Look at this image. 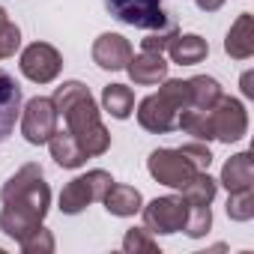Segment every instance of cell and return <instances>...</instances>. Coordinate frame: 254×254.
Returning a JSON list of instances; mask_svg holds the SVG:
<instances>
[{
	"label": "cell",
	"instance_id": "d6986e66",
	"mask_svg": "<svg viewBox=\"0 0 254 254\" xmlns=\"http://www.w3.org/2000/svg\"><path fill=\"white\" fill-rule=\"evenodd\" d=\"M102 108L114 117V120H126L135 111V93L126 84H108L102 90Z\"/></svg>",
	"mask_w": 254,
	"mask_h": 254
},
{
	"label": "cell",
	"instance_id": "2e32d148",
	"mask_svg": "<svg viewBox=\"0 0 254 254\" xmlns=\"http://www.w3.org/2000/svg\"><path fill=\"white\" fill-rule=\"evenodd\" d=\"M168 54H171V60L180 63V66H194V63H203V60H206L209 45H206V39L197 36V33H186V36L177 33L174 42L168 45Z\"/></svg>",
	"mask_w": 254,
	"mask_h": 254
},
{
	"label": "cell",
	"instance_id": "44dd1931",
	"mask_svg": "<svg viewBox=\"0 0 254 254\" xmlns=\"http://www.w3.org/2000/svg\"><path fill=\"white\" fill-rule=\"evenodd\" d=\"M18 48H21V30H18V24L9 18V12L0 6V60L15 57Z\"/></svg>",
	"mask_w": 254,
	"mask_h": 254
},
{
	"label": "cell",
	"instance_id": "8992f818",
	"mask_svg": "<svg viewBox=\"0 0 254 254\" xmlns=\"http://www.w3.org/2000/svg\"><path fill=\"white\" fill-rule=\"evenodd\" d=\"M111 183H114V177H111L108 171H102V168L75 177V180L66 183L63 191H60V212H66V215L84 212L90 203H96V200L105 197V191H108Z\"/></svg>",
	"mask_w": 254,
	"mask_h": 254
},
{
	"label": "cell",
	"instance_id": "4316f807",
	"mask_svg": "<svg viewBox=\"0 0 254 254\" xmlns=\"http://www.w3.org/2000/svg\"><path fill=\"white\" fill-rule=\"evenodd\" d=\"M18 245H21L24 254H36V251H45V254H48V251H54V236H51V230H45V227L39 224V227H36L30 236H24Z\"/></svg>",
	"mask_w": 254,
	"mask_h": 254
},
{
	"label": "cell",
	"instance_id": "5b68a950",
	"mask_svg": "<svg viewBox=\"0 0 254 254\" xmlns=\"http://www.w3.org/2000/svg\"><path fill=\"white\" fill-rule=\"evenodd\" d=\"M102 3L117 21L138 30H165L177 24V18L165 12L162 0H102Z\"/></svg>",
	"mask_w": 254,
	"mask_h": 254
},
{
	"label": "cell",
	"instance_id": "9a60e30c",
	"mask_svg": "<svg viewBox=\"0 0 254 254\" xmlns=\"http://www.w3.org/2000/svg\"><path fill=\"white\" fill-rule=\"evenodd\" d=\"M102 203H105V209H108L111 215H117V218H129V215L141 212L144 197H141V191H138L135 186L111 183L108 191H105V197H102Z\"/></svg>",
	"mask_w": 254,
	"mask_h": 254
},
{
	"label": "cell",
	"instance_id": "e0dca14e",
	"mask_svg": "<svg viewBox=\"0 0 254 254\" xmlns=\"http://www.w3.org/2000/svg\"><path fill=\"white\" fill-rule=\"evenodd\" d=\"M254 183V159L251 153H236L224 162L221 168V186L227 191H236V189H248Z\"/></svg>",
	"mask_w": 254,
	"mask_h": 254
},
{
	"label": "cell",
	"instance_id": "277c9868",
	"mask_svg": "<svg viewBox=\"0 0 254 254\" xmlns=\"http://www.w3.org/2000/svg\"><path fill=\"white\" fill-rule=\"evenodd\" d=\"M191 108V96H189V81H162L159 93L147 96L138 105V123L141 129L153 132V135H168L177 129L180 114Z\"/></svg>",
	"mask_w": 254,
	"mask_h": 254
},
{
	"label": "cell",
	"instance_id": "7c38bea8",
	"mask_svg": "<svg viewBox=\"0 0 254 254\" xmlns=\"http://www.w3.org/2000/svg\"><path fill=\"white\" fill-rule=\"evenodd\" d=\"M21 105H24V96H21L18 81L6 69H0V144L15 132V123L21 117Z\"/></svg>",
	"mask_w": 254,
	"mask_h": 254
},
{
	"label": "cell",
	"instance_id": "6da1fadb",
	"mask_svg": "<svg viewBox=\"0 0 254 254\" xmlns=\"http://www.w3.org/2000/svg\"><path fill=\"white\" fill-rule=\"evenodd\" d=\"M3 212H0V230L9 239L21 242L24 236H30L48 215L51 206V189L45 183V174L39 165H24L21 171H15L3 189Z\"/></svg>",
	"mask_w": 254,
	"mask_h": 254
},
{
	"label": "cell",
	"instance_id": "30bf717a",
	"mask_svg": "<svg viewBox=\"0 0 254 254\" xmlns=\"http://www.w3.org/2000/svg\"><path fill=\"white\" fill-rule=\"evenodd\" d=\"M21 75L33 84H51L63 69V54L48 42H30L21 51Z\"/></svg>",
	"mask_w": 254,
	"mask_h": 254
},
{
	"label": "cell",
	"instance_id": "4fadbf2b",
	"mask_svg": "<svg viewBox=\"0 0 254 254\" xmlns=\"http://www.w3.org/2000/svg\"><path fill=\"white\" fill-rule=\"evenodd\" d=\"M126 72H129V78L138 87H156L168 78V63L162 54L141 51V54H132V60L126 63Z\"/></svg>",
	"mask_w": 254,
	"mask_h": 254
},
{
	"label": "cell",
	"instance_id": "7a4b0ae2",
	"mask_svg": "<svg viewBox=\"0 0 254 254\" xmlns=\"http://www.w3.org/2000/svg\"><path fill=\"white\" fill-rule=\"evenodd\" d=\"M57 114L66 120V132L75 138V144L87 153V159L93 156H105L111 150V132L102 126L99 117V105L93 99V93L81 84V81H66L54 90L51 96Z\"/></svg>",
	"mask_w": 254,
	"mask_h": 254
},
{
	"label": "cell",
	"instance_id": "cb8c5ba5",
	"mask_svg": "<svg viewBox=\"0 0 254 254\" xmlns=\"http://www.w3.org/2000/svg\"><path fill=\"white\" fill-rule=\"evenodd\" d=\"M227 215H230L233 221H248V218H254V191H251V186L230 191V197H227Z\"/></svg>",
	"mask_w": 254,
	"mask_h": 254
},
{
	"label": "cell",
	"instance_id": "ac0fdd59",
	"mask_svg": "<svg viewBox=\"0 0 254 254\" xmlns=\"http://www.w3.org/2000/svg\"><path fill=\"white\" fill-rule=\"evenodd\" d=\"M48 147H51V159L60 165V168H81L87 162V153L75 144V138L66 132V129H57L51 138H48Z\"/></svg>",
	"mask_w": 254,
	"mask_h": 254
},
{
	"label": "cell",
	"instance_id": "3957f363",
	"mask_svg": "<svg viewBox=\"0 0 254 254\" xmlns=\"http://www.w3.org/2000/svg\"><path fill=\"white\" fill-rule=\"evenodd\" d=\"M212 165V153L203 141H191V144H183V147H162V150H153L150 159H147V171L156 183L168 186V189H186L197 174L209 171Z\"/></svg>",
	"mask_w": 254,
	"mask_h": 254
},
{
	"label": "cell",
	"instance_id": "603a6c76",
	"mask_svg": "<svg viewBox=\"0 0 254 254\" xmlns=\"http://www.w3.org/2000/svg\"><path fill=\"white\" fill-rule=\"evenodd\" d=\"M209 227H212V209H209V203H189V221H186L183 230L191 239H200V236L209 233Z\"/></svg>",
	"mask_w": 254,
	"mask_h": 254
},
{
	"label": "cell",
	"instance_id": "484cf974",
	"mask_svg": "<svg viewBox=\"0 0 254 254\" xmlns=\"http://www.w3.org/2000/svg\"><path fill=\"white\" fill-rule=\"evenodd\" d=\"M177 33H180V27H177V24H171V27H165V30H150V36H147V39H141V51L165 54Z\"/></svg>",
	"mask_w": 254,
	"mask_h": 254
},
{
	"label": "cell",
	"instance_id": "5bb4252c",
	"mask_svg": "<svg viewBox=\"0 0 254 254\" xmlns=\"http://www.w3.org/2000/svg\"><path fill=\"white\" fill-rule=\"evenodd\" d=\"M224 51L233 60H248L254 54V15L251 12H242L230 24L227 36H224Z\"/></svg>",
	"mask_w": 254,
	"mask_h": 254
},
{
	"label": "cell",
	"instance_id": "ffe728a7",
	"mask_svg": "<svg viewBox=\"0 0 254 254\" xmlns=\"http://www.w3.org/2000/svg\"><path fill=\"white\" fill-rule=\"evenodd\" d=\"M189 96H191V108H212L224 93L221 84L209 75H194L189 78Z\"/></svg>",
	"mask_w": 254,
	"mask_h": 254
},
{
	"label": "cell",
	"instance_id": "9c48e42d",
	"mask_svg": "<svg viewBox=\"0 0 254 254\" xmlns=\"http://www.w3.org/2000/svg\"><path fill=\"white\" fill-rule=\"evenodd\" d=\"M209 129H212V141H224V144L242 141L248 132V114H245L242 102L221 96L209 108Z\"/></svg>",
	"mask_w": 254,
	"mask_h": 254
},
{
	"label": "cell",
	"instance_id": "8fae6325",
	"mask_svg": "<svg viewBox=\"0 0 254 254\" xmlns=\"http://www.w3.org/2000/svg\"><path fill=\"white\" fill-rule=\"evenodd\" d=\"M132 42L120 36V33H102L93 42V63L105 72H120L126 69V63L132 60Z\"/></svg>",
	"mask_w": 254,
	"mask_h": 254
},
{
	"label": "cell",
	"instance_id": "d4e9b609",
	"mask_svg": "<svg viewBox=\"0 0 254 254\" xmlns=\"http://www.w3.org/2000/svg\"><path fill=\"white\" fill-rule=\"evenodd\" d=\"M123 251H129V254H159V242L153 239V233L147 227H132V230H126L123 236Z\"/></svg>",
	"mask_w": 254,
	"mask_h": 254
},
{
	"label": "cell",
	"instance_id": "7402d4cb",
	"mask_svg": "<svg viewBox=\"0 0 254 254\" xmlns=\"http://www.w3.org/2000/svg\"><path fill=\"white\" fill-rule=\"evenodd\" d=\"M215 191H218V183L203 171V174H197V177L183 189V197H186L189 203H212V200H215Z\"/></svg>",
	"mask_w": 254,
	"mask_h": 254
},
{
	"label": "cell",
	"instance_id": "ba28073f",
	"mask_svg": "<svg viewBox=\"0 0 254 254\" xmlns=\"http://www.w3.org/2000/svg\"><path fill=\"white\" fill-rule=\"evenodd\" d=\"M141 215H144V227L150 233H177L189 221V200L183 194L156 197L147 206H141Z\"/></svg>",
	"mask_w": 254,
	"mask_h": 254
},
{
	"label": "cell",
	"instance_id": "83f0119b",
	"mask_svg": "<svg viewBox=\"0 0 254 254\" xmlns=\"http://www.w3.org/2000/svg\"><path fill=\"white\" fill-rule=\"evenodd\" d=\"M194 3H197L200 12H218V9L227 3V0H194Z\"/></svg>",
	"mask_w": 254,
	"mask_h": 254
},
{
	"label": "cell",
	"instance_id": "52a82bcc",
	"mask_svg": "<svg viewBox=\"0 0 254 254\" xmlns=\"http://www.w3.org/2000/svg\"><path fill=\"white\" fill-rule=\"evenodd\" d=\"M57 120H60V114H57V108L48 96L30 99L27 105H21V135H24V141L33 144V147L48 144V138L57 132Z\"/></svg>",
	"mask_w": 254,
	"mask_h": 254
},
{
	"label": "cell",
	"instance_id": "f1b7e54d",
	"mask_svg": "<svg viewBox=\"0 0 254 254\" xmlns=\"http://www.w3.org/2000/svg\"><path fill=\"white\" fill-rule=\"evenodd\" d=\"M251 84H254V75H251V72H245V75H242V93H245L248 99L254 96V87H251Z\"/></svg>",
	"mask_w": 254,
	"mask_h": 254
}]
</instances>
